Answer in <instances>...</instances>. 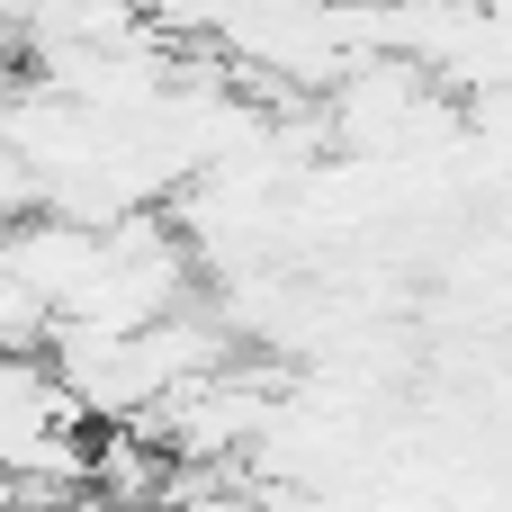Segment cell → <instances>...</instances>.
<instances>
[{"mask_svg": "<svg viewBox=\"0 0 512 512\" xmlns=\"http://www.w3.org/2000/svg\"><path fill=\"white\" fill-rule=\"evenodd\" d=\"M189 288H198V270H189L180 225L153 216V207H135V216L99 225L90 279H81V297H72V315L54 333H144V324L189 315Z\"/></svg>", "mask_w": 512, "mask_h": 512, "instance_id": "cell-1", "label": "cell"}]
</instances>
